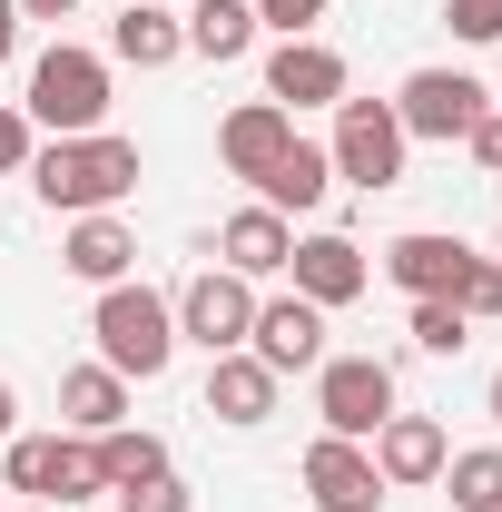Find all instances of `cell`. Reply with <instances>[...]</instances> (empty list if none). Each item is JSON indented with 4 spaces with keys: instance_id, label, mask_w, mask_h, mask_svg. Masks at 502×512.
<instances>
[{
    "instance_id": "6da1fadb",
    "label": "cell",
    "mask_w": 502,
    "mask_h": 512,
    "mask_svg": "<svg viewBox=\"0 0 502 512\" xmlns=\"http://www.w3.org/2000/svg\"><path fill=\"white\" fill-rule=\"evenodd\" d=\"M30 188L50 217H109L119 197H138V138H119V128L50 138V148H30Z\"/></svg>"
},
{
    "instance_id": "7a4b0ae2",
    "label": "cell",
    "mask_w": 502,
    "mask_h": 512,
    "mask_svg": "<svg viewBox=\"0 0 502 512\" xmlns=\"http://www.w3.org/2000/svg\"><path fill=\"white\" fill-rule=\"evenodd\" d=\"M89 335H99V365H109V375H128V384H158L168 365H178V306H168L158 286H138V276L99 286Z\"/></svg>"
},
{
    "instance_id": "3957f363",
    "label": "cell",
    "mask_w": 502,
    "mask_h": 512,
    "mask_svg": "<svg viewBox=\"0 0 502 512\" xmlns=\"http://www.w3.org/2000/svg\"><path fill=\"white\" fill-rule=\"evenodd\" d=\"M30 128H50V138H89V128H109V60L99 50H79V40H50L40 60H30Z\"/></svg>"
},
{
    "instance_id": "277c9868",
    "label": "cell",
    "mask_w": 502,
    "mask_h": 512,
    "mask_svg": "<svg viewBox=\"0 0 502 512\" xmlns=\"http://www.w3.org/2000/svg\"><path fill=\"white\" fill-rule=\"evenodd\" d=\"M404 148H414V138H404V119H394V99H355V89H345V99H335V138H325V158H335V178H345V188H404Z\"/></svg>"
},
{
    "instance_id": "5b68a950",
    "label": "cell",
    "mask_w": 502,
    "mask_h": 512,
    "mask_svg": "<svg viewBox=\"0 0 502 512\" xmlns=\"http://www.w3.org/2000/svg\"><path fill=\"white\" fill-rule=\"evenodd\" d=\"M315 414L345 444H375V424L394 414V365L384 355H325L315 365Z\"/></svg>"
},
{
    "instance_id": "8992f818",
    "label": "cell",
    "mask_w": 502,
    "mask_h": 512,
    "mask_svg": "<svg viewBox=\"0 0 502 512\" xmlns=\"http://www.w3.org/2000/svg\"><path fill=\"white\" fill-rule=\"evenodd\" d=\"M168 306H178V345L237 355V345H247V325H256V286H247V276H227V266H197Z\"/></svg>"
},
{
    "instance_id": "52a82bcc",
    "label": "cell",
    "mask_w": 502,
    "mask_h": 512,
    "mask_svg": "<svg viewBox=\"0 0 502 512\" xmlns=\"http://www.w3.org/2000/svg\"><path fill=\"white\" fill-rule=\"evenodd\" d=\"M493 109V89L473 79V69H414L404 89H394V119H404V138H473V119Z\"/></svg>"
},
{
    "instance_id": "ba28073f",
    "label": "cell",
    "mask_w": 502,
    "mask_h": 512,
    "mask_svg": "<svg viewBox=\"0 0 502 512\" xmlns=\"http://www.w3.org/2000/svg\"><path fill=\"white\" fill-rule=\"evenodd\" d=\"M247 355L276 384H286V375H315V365H325V306H306V296H256Z\"/></svg>"
},
{
    "instance_id": "9c48e42d",
    "label": "cell",
    "mask_w": 502,
    "mask_h": 512,
    "mask_svg": "<svg viewBox=\"0 0 502 512\" xmlns=\"http://www.w3.org/2000/svg\"><path fill=\"white\" fill-rule=\"evenodd\" d=\"M286 276H296V296L306 306H355L365 286H375V266H365V247L345 237V227H315V237H296V256H286Z\"/></svg>"
},
{
    "instance_id": "30bf717a",
    "label": "cell",
    "mask_w": 502,
    "mask_h": 512,
    "mask_svg": "<svg viewBox=\"0 0 502 512\" xmlns=\"http://www.w3.org/2000/svg\"><path fill=\"white\" fill-rule=\"evenodd\" d=\"M306 503H315V512H384L375 453L345 444V434H315V444H306Z\"/></svg>"
},
{
    "instance_id": "8fae6325",
    "label": "cell",
    "mask_w": 502,
    "mask_h": 512,
    "mask_svg": "<svg viewBox=\"0 0 502 512\" xmlns=\"http://www.w3.org/2000/svg\"><path fill=\"white\" fill-rule=\"evenodd\" d=\"M355 79H345V50H325V40H276L266 50V99L296 119V109H335Z\"/></svg>"
},
{
    "instance_id": "7c38bea8",
    "label": "cell",
    "mask_w": 502,
    "mask_h": 512,
    "mask_svg": "<svg viewBox=\"0 0 502 512\" xmlns=\"http://www.w3.org/2000/svg\"><path fill=\"white\" fill-rule=\"evenodd\" d=\"M365 453H375L384 493H424V483H443V453H453V444H443L434 414H404V404H394V414L375 424V444H365Z\"/></svg>"
},
{
    "instance_id": "4fadbf2b",
    "label": "cell",
    "mask_w": 502,
    "mask_h": 512,
    "mask_svg": "<svg viewBox=\"0 0 502 512\" xmlns=\"http://www.w3.org/2000/svg\"><path fill=\"white\" fill-rule=\"evenodd\" d=\"M286 148H296V119H286L276 99H237V109L217 119V158H227V178H247V188L286 158Z\"/></svg>"
},
{
    "instance_id": "5bb4252c",
    "label": "cell",
    "mask_w": 502,
    "mask_h": 512,
    "mask_svg": "<svg viewBox=\"0 0 502 512\" xmlns=\"http://www.w3.org/2000/svg\"><path fill=\"white\" fill-rule=\"evenodd\" d=\"M217 266L227 276H247V286H266V276H286V256H296V217H276V207H237L227 227H217Z\"/></svg>"
},
{
    "instance_id": "9a60e30c",
    "label": "cell",
    "mask_w": 502,
    "mask_h": 512,
    "mask_svg": "<svg viewBox=\"0 0 502 512\" xmlns=\"http://www.w3.org/2000/svg\"><path fill=\"white\" fill-rule=\"evenodd\" d=\"M463 266H473V247H463V237H443V227H404V237L384 247V276H394L404 296H453V286H463Z\"/></svg>"
},
{
    "instance_id": "2e32d148",
    "label": "cell",
    "mask_w": 502,
    "mask_h": 512,
    "mask_svg": "<svg viewBox=\"0 0 502 512\" xmlns=\"http://www.w3.org/2000/svg\"><path fill=\"white\" fill-rule=\"evenodd\" d=\"M207 414L237 424V434H256V424L276 414V375L256 365L247 345H237V355H207Z\"/></svg>"
},
{
    "instance_id": "e0dca14e",
    "label": "cell",
    "mask_w": 502,
    "mask_h": 512,
    "mask_svg": "<svg viewBox=\"0 0 502 512\" xmlns=\"http://www.w3.org/2000/svg\"><path fill=\"white\" fill-rule=\"evenodd\" d=\"M109 60H128V69H178V60H188L178 10H168V0H128L119 20H109Z\"/></svg>"
},
{
    "instance_id": "ac0fdd59",
    "label": "cell",
    "mask_w": 502,
    "mask_h": 512,
    "mask_svg": "<svg viewBox=\"0 0 502 512\" xmlns=\"http://www.w3.org/2000/svg\"><path fill=\"white\" fill-rule=\"evenodd\" d=\"M60 266L79 276V286H119L128 266H138V237H128V217H119V207H109V217H69Z\"/></svg>"
},
{
    "instance_id": "d6986e66",
    "label": "cell",
    "mask_w": 502,
    "mask_h": 512,
    "mask_svg": "<svg viewBox=\"0 0 502 512\" xmlns=\"http://www.w3.org/2000/svg\"><path fill=\"white\" fill-rule=\"evenodd\" d=\"M325 197H335V158H325V148H306V138H296V148L256 178V207H276V217H315Z\"/></svg>"
},
{
    "instance_id": "ffe728a7",
    "label": "cell",
    "mask_w": 502,
    "mask_h": 512,
    "mask_svg": "<svg viewBox=\"0 0 502 512\" xmlns=\"http://www.w3.org/2000/svg\"><path fill=\"white\" fill-rule=\"evenodd\" d=\"M60 424L89 434V444L119 434V424H128V375H109V365H69V375H60Z\"/></svg>"
},
{
    "instance_id": "44dd1931",
    "label": "cell",
    "mask_w": 502,
    "mask_h": 512,
    "mask_svg": "<svg viewBox=\"0 0 502 512\" xmlns=\"http://www.w3.org/2000/svg\"><path fill=\"white\" fill-rule=\"evenodd\" d=\"M178 30H188L197 60H217V69L256 50V10H247V0H188V10H178Z\"/></svg>"
},
{
    "instance_id": "7402d4cb",
    "label": "cell",
    "mask_w": 502,
    "mask_h": 512,
    "mask_svg": "<svg viewBox=\"0 0 502 512\" xmlns=\"http://www.w3.org/2000/svg\"><path fill=\"white\" fill-rule=\"evenodd\" d=\"M158 473H168V444H158V434H138V424L99 434V483H109V493H138V483H158Z\"/></svg>"
},
{
    "instance_id": "603a6c76",
    "label": "cell",
    "mask_w": 502,
    "mask_h": 512,
    "mask_svg": "<svg viewBox=\"0 0 502 512\" xmlns=\"http://www.w3.org/2000/svg\"><path fill=\"white\" fill-rule=\"evenodd\" d=\"M443 493H453V512H493L502 503V444L443 453Z\"/></svg>"
},
{
    "instance_id": "cb8c5ba5",
    "label": "cell",
    "mask_w": 502,
    "mask_h": 512,
    "mask_svg": "<svg viewBox=\"0 0 502 512\" xmlns=\"http://www.w3.org/2000/svg\"><path fill=\"white\" fill-rule=\"evenodd\" d=\"M50 473H60V434H10V444H0V483H10V493L50 503Z\"/></svg>"
},
{
    "instance_id": "d4e9b609",
    "label": "cell",
    "mask_w": 502,
    "mask_h": 512,
    "mask_svg": "<svg viewBox=\"0 0 502 512\" xmlns=\"http://www.w3.org/2000/svg\"><path fill=\"white\" fill-rule=\"evenodd\" d=\"M109 483H99V444L89 434H60V473H50V503L60 512H79V503H99Z\"/></svg>"
},
{
    "instance_id": "484cf974",
    "label": "cell",
    "mask_w": 502,
    "mask_h": 512,
    "mask_svg": "<svg viewBox=\"0 0 502 512\" xmlns=\"http://www.w3.org/2000/svg\"><path fill=\"white\" fill-rule=\"evenodd\" d=\"M473 345V316L453 296H414V355H463Z\"/></svg>"
},
{
    "instance_id": "4316f807",
    "label": "cell",
    "mask_w": 502,
    "mask_h": 512,
    "mask_svg": "<svg viewBox=\"0 0 502 512\" xmlns=\"http://www.w3.org/2000/svg\"><path fill=\"white\" fill-rule=\"evenodd\" d=\"M443 30H453L463 50H493L502 40V0H443Z\"/></svg>"
},
{
    "instance_id": "83f0119b",
    "label": "cell",
    "mask_w": 502,
    "mask_h": 512,
    "mask_svg": "<svg viewBox=\"0 0 502 512\" xmlns=\"http://www.w3.org/2000/svg\"><path fill=\"white\" fill-rule=\"evenodd\" d=\"M453 306H463L473 325H483V316H502V256H473V266H463V286H453Z\"/></svg>"
},
{
    "instance_id": "f1b7e54d",
    "label": "cell",
    "mask_w": 502,
    "mask_h": 512,
    "mask_svg": "<svg viewBox=\"0 0 502 512\" xmlns=\"http://www.w3.org/2000/svg\"><path fill=\"white\" fill-rule=\"evenodd\" d=\"M256 30H276V40H315V20H325V0H247Z\"/></svg>"
},
{
    "instance_id": "f546056e",
    "label": "cell",
    "mask_w": 502,
    "mask_h": 512,
    "mask_svg": "<svg viewBox=\"0 0 502 512\" xmlns=\"http://www.w3.org/2000/svg\"><path fill=\"white\" fill-rule=\"evenodd\" d=\"M30 148H40L30 109H10V99H0V178H30Z\"/></svg>"
},
{
    "instance_id": "4dcf8cb0",
    "label": "cell",
    "mask_w": 502,
    "mask_h": 512,
    "mask_svg": "<svg viewBox=\"0 0 502 512\" xmlns=\"http://www.w3.org/2000/svg\"><path fill=\"white\" fill-rule=\"evenodd\" d=\"M119 512H188V483H178V473H158V483L119 493Z\"/></svg>"
},
{
    "instance_id": "1f68e13d",
    "label": "cell",
    "mask_w": 502,
    "mask_h": 512,
    "mask_svg": "<svg viewBox=\"0 0 502 512\" xmlns=\"http://www.w3.org/2000/svg\"><path fill=\"white\" fill-rule=\"evenodd\" d=\"M463 148H473V168H493V178H502V99L473 119V138H463Z\"/></svg>"
},
{
    "instance_id": "d6a6232c",
    "label": "cell",
    "mask_w": 502,
    "mask_h": 512,
    "mask_svg": "<svg viewBox=\"0 0 502 512\" xmlns=\"http://www.w3.org/2000/svg\"><path fill=\"white\" fill-rule=\"evenodd\" d=\"M10 50H20V0H0V69H10Z\"/></svg>"
},
{
    "instance_id": "836d02e7",
    "label": "cell",
    "mask_w": 502,
    "mask_h": 512,
    "mask_svg": "<svg viewBox=\"0 0 502 512\" xmlns=\"http://www.w3.org/2000/svg\"><path fill=\"white\" fill-rule=\"evenodd\" d=\"M10 434H20V384L0 375V444H10Z\"/></svg>"
},
{
    "instance_id": "e575fe53",
    "label": "cell",
    "mask_w": 502,
    "mask_h": 512,
    "mask_svg": "<svg viewBox=\"0 0 502 512\" xmlns=\"http://www.w3.org/2000/svg\"><path fill=\"white\" fill-rule=\"evenodd\" d=\"M79 0H20V20H69Z\"/></svg>"
},
{
    "instance_id": "d590c367",
    "label": "cell",
    "mask_w": 502,
    "mask_h": 512,
    "mask_svg": "<svg viewBox=\"0 0 502 512\" xmlns=\"http://www.w3.org/2000/svg\"><path fill=\"white\" fill-rule=\"evenodd\" d=\"M483 414H493V434H502V365H493V384H483Z\"/></svg>"
},
{
    "instance_id": "8d00e7d4",
    "label": "cell",
    "mask_w": 502,
    "mask_h": 512,
    "mask_svg": "<svg viewBox=\"0 0 502 512\" xmlns=\"http://www.w3.org/2000/svg\"><path fill=\"white\" fill-rule=\"evenodd\" d=\"M20 512H60V503H20Z\"/></svg>"
},
{
    "instance_id": "74e56055",
    "label": "cell",
    "mask_w": 502,
    "mask_h": 512,
    "mask_svg": "<svg viewBox=\"0 0 502 512\" xmlns=\"http://www.w3.org/2000/svg\"><path fill=\"white\" fill-rule=\"evenodd\" d=\"M493 256H502V227H493Z\"/></svg>"
},
{
    "instance_id": "f35d334b",
    "label": "cell",
    "mask_w": 502,
    "mask_h": 512,
    "mask_svg": "<svg viewBox=\"0 0 502 512\" xmlns=\"http://www.w3.org/2000/svg\"><path fill=\"white\" fill-rule=\"evenodd\" d=\"M168 10H188V0H168Z\"/></svg>"
},
{
    "instance_id": "ab89813d",
    "label": "cell",
    "mask_w": 502,
    "mask_h": 512,
    "mask_svg": "<svg viewBox=\"0 0 502 512\" xmlns=\"http://www.w3.org/2000/svg\"><path fill=\"white\" fill-rule=\"evenodd\" d=\"M493 99H502V89H493Z\"/></svg>"
},
{
    "instance_id": "60d3db41",
    "label": "cell",
    "mask_w": 502,
    "mask_h": 512,
    "mask_svg": "<svg viewBox=\"0 0 502 512\" xmlns=\"http://www.w3.org/2000/svg\"><path fill=\"white\" fill-rule=\"evenodd\" d=\"M493 512H502V503H493Z\"/></svg>"
}]
</instances>
